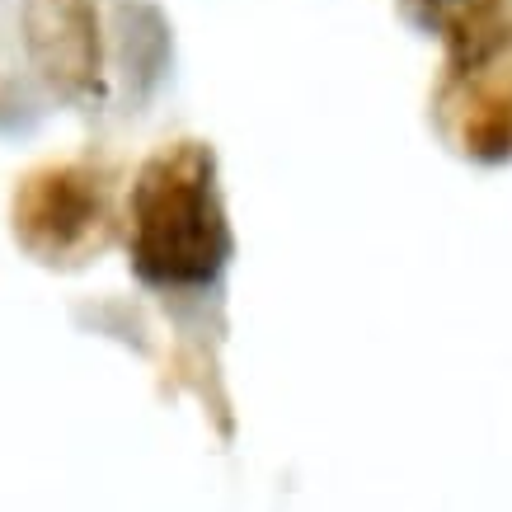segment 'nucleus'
Wrapping results in <instances>:
<instances>
[{"instance_id":"f257e3e1","label":"nucleus","mask_w":512,"mask_h":512,"mask_svg":"<svg viewBox=\"0 0 512 512\" xmlns=\"http://www.w3.org/2000/svg\"><path fill=\"white\" fill-rule=\"evenodd\" d=\"M132 268L165 292H202L226 273L235 235L217 184V156L202 141H170L132 184Z\"/></svg>"},{"instance_id":"f03ea898","label":"nucleus","mask_w":512,"mask_h":512,"mask_svg":"<svg viewBox=\"0 0 512 512\" xmlns=\"http://www.w3.org/2000/svg\"><path fill=\"white\" fill-rule=\"evenodd\" d=\"M15 245L47 268H71L94 259L113 235L109 188L99 170L76 160H52L19 179L10 202Z\"/></svg>"},{"instance_id":"7ed1b4c3","label":"nucleus","mask_w":512,"mask_h":512,"mask_svg":"<svg viewBox=\"0 0 512 512\" xmlns=\"http://www.w3.org/2000/svg\"><path fill=\"white\" fill-rule=\"evenodd\" d=\"M433 113L437 132L466 160H512V29L480 33L456 47Z\"/></svg>"},{"instance_id":"20e7f679","label":"nucleus","mask_w":512,"mask_h":512,"mask_svg":"<svg viewBox=\"0 0 512 512\" xmlns=\"http://www.w3.org/2000/svg\"><path fill=\"white\" fill-rule=\"evenodd\" d=\"M24 43L52 90L90 99L104 90L99 0H24Z\"/></svg>"}]
</instances>
